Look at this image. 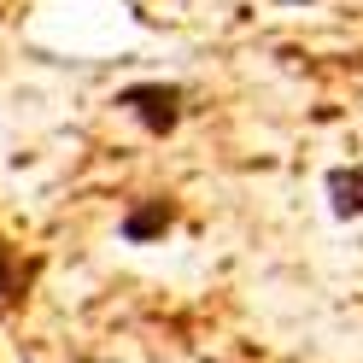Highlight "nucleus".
I'll use <instances>...</instances> for the list:
<instances>
[{
    "mask_svg": "<svg viewBox=\"0 0 363 363\" xmlns=\"http://www.w3.org/2000/svg\"><path fill=\"white\" fill-rule=\"evenodd\" d=\"M182 100H188V94H182L176 82H129V88H118V106H123L147 135H170V129L182 123V111H188Z\"/></svg>",
    "mask_w": 363,
    "mask_h": 363,
    "instance_id": "1",
    "label": "nucleus"
},
{
    "mask_svg": "<svg viewBox=\"0 0 363 363\" xmlns=\"http://www.w3.org/2000/svg\"><path fill=\"white\" fill-rule=\"evenodd\" d=\"M170 223H176V206H170V199H141V206L123 217V240H129V246L164 240V235H170Z\"/></svg>",
    "mask_w": 363,
    "mask_h": 363,
    "instance_id": "2",
    "label": "nucleus"
},
{
    "mask_svg": "<svg viewBox=\"0 0 363 363\" xmlns=\"http://www.w3.org/2000/svg\"><path fill=\"white\" fill-rule=\"evenodd\" d=\"M12 281H18V269H12V246L0 240V316H6V305H12Z\"/></svg>",
    "mask_w": 363,
    "mask_h": 363,
    "instance_id": "4",
    "label": "nucleus"
},
{
    "mask_svg": "<svg viewBox=\"0 0 363 363\" xmlns=\"http://www.w3.org/2000/svg\"><path fill=\"white\" fill-rule=\"evenodd\" d=\"M328 211L334 217H363V164L357 170H328Z\"/></svg>",
    "mask_w": 363,
    "mask_h": 363,
    "instance_id": "3",
    "label": "nucleus"
}]
</instances>
